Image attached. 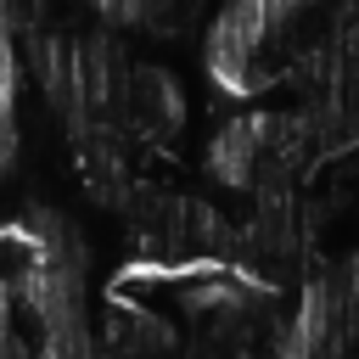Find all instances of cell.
<instances>
[{"mask_svg":"<svg viewBox=\"0 0 359 359\" xmlns=\"http://www.w3.org/2000/svg\"><path fill=\"white\" fill-rule=\"evenodd\" d=\"M314 163H325V146L303 107L224 118L202 146L208 180H219L224 191H241V196H258L275 185H303V174Z\"/></svg>","mask_w":359,"mask_h":359,"instance_id":"6da1fadb","label":"cell"}]
</instances>
